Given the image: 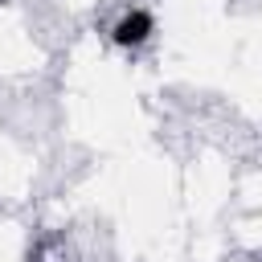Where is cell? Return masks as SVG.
Here are the masks:
<instances>
[{
  "label": "cell",
  "mask_w": 262,
  "mask_h": 262,
  "mask_svg": "<svg viewBox=\"0 0 262 262\" xmlns=\"http://www.w3.org/2000/svg\"><path fill=\"white\" fill-rule=\"evenodd\" d=\"M151 29H156V20H151V12H143V8H135V12H127L119 25H115V41L123 45V49H131V45H143L147 37H151Z\"/></svg>",
  "instance_id": "6da1fadb"
}]
</instances>
